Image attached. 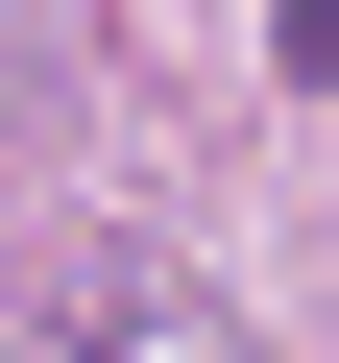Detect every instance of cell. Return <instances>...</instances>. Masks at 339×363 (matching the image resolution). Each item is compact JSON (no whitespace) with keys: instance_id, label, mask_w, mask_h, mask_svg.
<instances>
[{"instance_id":"cell-1","label":"cell","mask_w":339,"mask_h":363,"mask_svg":"<svg viewBox=\"0 0 339 363\" xmlns=\"http://www.w3.org/2000/svg\"><path fill=\"white\" fill-rule=\"evenodd\" d=\"M291 97H339V0H291Z\"/></svg>"}]
</instances>
